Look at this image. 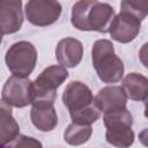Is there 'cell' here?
I'll use <instances>...</instances> for the list:
<instances>
[{
    "mask_svg": "<svg viewBox=\"0 0 148 148\" xmlns=\"http://www.w3.org/2000/svg\"><path fill=\"white\" fill-rule=\"evenodd\" d=\"M116 13L111 5L98 0H77L72 7L71 23L81 31L109 32Z\"/></svg>",
    "mask_w": 148,
    "mask_h": 148,
    "instance_id": "obj_1",
    "label": "cell"
},
{
    "mask_svg": "<svg viewBox=\"0 0 148 148\" xmlns=\"http://www.w3.org/2000/svg\"><path fill=\"white\" fill-rule=\"evenodd\" d=\"M62 103L68 109L72 123L91 125L102 112L94 102L90 88L81 81L69 82L62 92Z\"/></svg>",
    "mask_w": 148,
    "mask_h": 148,
    "instance_id": "obj_2",
    "label": "cell"
},
{
    "mask_svg": "<svg viewBox=\"0 0 148 148\" xmlns=\"http://www.w3.org/2000/svg\"><path fill=\"white\" fill-rule=\"evenodd\" d=\"M92 66L98 79L104 83H117L124 75V62L116 54L109 39H97L91 50Z\"/></svg>",
    "mask_w": 148,
    "mask_h": 148,
    "instance_id": "obj_3",
    "label": "cell"
},
{
    "mask_svg": "<svg viewBox=\"0 0 148 148\" xmlns=\"http://www.w3.org/2000/svg\"><path fill=\"white\" fill-rule=\"evenodd\" d=\"M103 123L106 128L105 138L110 145L121 148L130 147L133 145V117L126 106L109 112H104Z\"/></svg>",
    "mask_w": 148,
    "mask_h": 148,
    "instance_id": "obj_4",
    "label": "cell"
},
{
    "mask_svg": "<svg viewBox=\"0 0 148 148\" xmlns=\"http://www.w3.org/2000/svg\"><path fill=\"white\" fill-rule=\"evenodd\" d=\"M68 77L66 67L61 65H52L46 67L36 79L34 83L32 103H52L57 98V89Z\"/></svg>",
    "mask_w": 148,
    "mask_h": 148,
    "instance_id": "obj_5",
    "label": "cell"
},
{
    "mask_svg": "<svg viewBox=\"0 0 148 148\" xmlns=\"http://www.w3.org/2000/svg\"><path fill=\"white\" fill-rule=\"evenodd\" d=\"M37 50L30 42L20 40L9 46L5 61L13 75L29 76L37 62Z\"/></svg>",
    "mask_w": 148,
    "mask_h": 148,
    "instance_id": "obj_6",
    "label": "cell"
},
{
    "mask_svg": "<svg viewBox=\"0 0 148 148\" xmlns=\"http://www.w3.org/2000/svg\"><path fill=\"white\" fill-rule=\"evenodd\" d=\"M1 98L14 108H24L34 99V83L29 76H9L1 91Z\"/></svg>",
    "mask_w": 148,
    "mask_h": 148,
    "instance_id": "obj_7",
    "label": "cell"
},
{
    "mask_svg": "<svg viewBox=\"0 0 148 148\" xmlns=\"http://www.w3.org/2000/svg\"><path fill=\"white\" fill-rule=\"evenodd\" d=\"M61 9L58 0H28L24 7L28 21L36 27H47L57 22Z\"/></svg>",
    "mask_w": 148,
    "mask_h": 148,
    "instance_id": "obj_8",
    "label": "cell"
},
{
    "mask_svg": "<svg viewBox=\"0 0 148 148\" xmlns=\"http://www.w3.org/2000/svg\"><path fill=\"white\" fill-rule=\"evenodd\" d=\"M140 29L141 21L139 18L128 13L120 12L118 15H114L109 29V34L113 40L126 44L135 39L140 32Z\"/></svg>",
    "mask_w": 148,
    "mask_h": 148,
    "instance_id": "obj_9",
    "label": "cell"
},
{
    "mask_svg": "<svg viewBox=\"0 0 148 148\" xmlns=\"http://www.w3.org/2000/svg\"><path fill=\"white\" fill-rule=\"evenodd\" d=\"M23 24L22 0H0V32H17Z\"/></svg>",
    "mask_w": 148,
    "mask_h": 148,
    "instance_id": "obj_10",
    "label": "cell"
},
{
    "mask_svg": "<svg viewBox=\"0 0 148 148\" xmlns=\"http://www.w3.org/2000/svg\"><path fill=\"white\" fill-rule=\"evenodd\" d=\"M83 57L82 43L73 37H66L59 40L56 47V58L59 65L68 68L76 67Z\"/></svg>",
    "mask_w": 148,
    "mask_h": 148,
    "instance_id": "obj_11",
    "label": "cell"
},
{
    "mask_svg": "<svg viewBox=\"0 0 148 148\" xmlns=\"http://www.w3.org/2000/svg\"><path fill=\"white\" fill-rule=\"evenodd\" d=\"M127 96L119 86H108L98 90L94 97V102L101 112H109L120 108H125L127 104Z\"/></svg>",
    "mask_w": 148,
    "mask_h": 148,
    "instance_id": "obj_12",
    "label": "cell"
},
{
    "mask_svg": "<svg viewBox=\"0 0 148 148\" xmlns=\"http://www.w3.org/2000/svg\"><path fill=\"white\" fill-rule=\"evenodd\" d=\"M30 119L32 125L42 132H51L58 125V116L51 103H32Z\"/></svg>",
    "mask_w": 148,
    "mask_h": 148,
    "instance_id": "obj_13",
    "label": "cell"
},
{
    "mask_svg": "<svg viewBox=\"0 0 148 148\" xmlns=\"http://www.w3.org/2000/svg\"><path fill=\"white\" fill-rule=\"evenodd\" d=\"M20 126L13 117L12 106L2 98L0 99V147H6L17 138Z\"/></svg>",
    "mask_w": 148,
    "mask_h": 148,
    "instance_id": "obj_14",
    "label": "cell"
},
{
    "mask_svg": "<svg viewBox=\"0 0 148 148\" xmlns=\"http://www.w3.org/2000/svg\"><path fill=\"white\" fill-rule=\"evenodd\" d=\"M121 88L127 98L145 102L148 98V79L141 73H130L123 79Z\"/></svg>",
    "mask_w": 148,
    "mask_h": 148,
    "instance_id": "obj_15",
    "label": "cell"
},
{
    "mask_svg": "<svg viewBox=\"0 0 148 148\" xmlns=\"http://www.w3.org/2000/svg\"><path fill=\"white\" fill-rule=\"evenodd\" d=\"M92 133L91 125L72 123L67 126L64 133V140L71 146H80L86 143Z\"/></svg>",
    "mask_w": 148,
    "mask_h": 148,
    "instance_id": "obj_16",
    "label": "cell"
},
{
    "mask_svg": "<svg viewBox=\"0 0 148 148\" xmlns=\"http://www.w3.org/2000/svg\"><path fill=\"white\" fill-rule=\"evenodd\" d=\"M120 9L143 21L148 14V0H121Z\"/></svg>",
    "mask_w": 148,
    "mask_h": 148,
    "instance_id": "obj_17",
    "label": "cell"
},
{
    "mask_svg": "<svg viewBox=\"0 0 148 148\" xmlns=\"http://www.w3.org/2000/svg\"><path fill=\"white\" fill-rule=\"evenodd\" d=\"M34 147V146H38L42 147V143L36 141L34 138H29L25 135H21L18 134L17 138L9 145V147Z\"/></svg>",
    "mask_w": 148,
    "mask_h": 148,
    "instance_id": "obj_18",
    "label": "cell"
},
{
    "mask_svg": "<svg viewBox=\"0 0 148 148\" xmlns=\"http://www.w3.org/2000/svg\"><path fill=\"white\" fill-rule=\"evenodd\" d=\"M1 42H2V34L0 32V44H1Z\"/></svg>",
    "mask_w": 148,
    "mask_h": 148,
    "instance_id": "obj_19",
    "label": "cell"
}]
</instances>
